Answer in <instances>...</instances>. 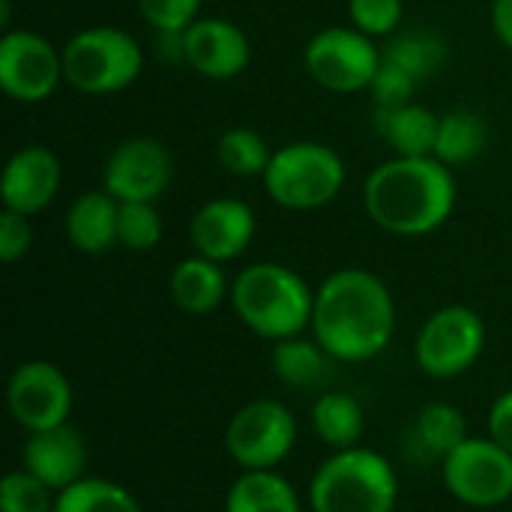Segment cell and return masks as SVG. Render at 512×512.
<instances>
[{
	"label": "cell",
	"instance_id": "8",
	"mask_svg": "<svg viewBox=\"0 0 512 512\" xmlns=\"http://www.w3.org/2000/svg\"><path fill=\"white\" fill-rule=\"evenodd\" d=\"M381 48L372 36L357 27H327L315 33L306 45L303 63L312 81L330 93H360L372 87L375 72L381 69Z\"/></svg>",
	"mask_w": 512,
	"mask_h": 512
},
{
	"label": "cell",
	"instance_id": "13",
	"mask_svg": "<svg viewBox=\"0 0 512 512\" xmlns=\"http://www.w3.org/2000/svg\"><path fill=\"white\" fill-rule=\"evenodd\" d=\"M6 405L12 420L27 432H45L63 426L72 414V384L48 360L21 363L6 387Z\"/></svg>",
	"mask_w": 512,
	"mask_h": 512
},
{
	"label": "cell",
	"instance_id": "25",
	"mask_svg": "<svg viewBox=\"0 0 512 512\" xmlns=\"http://www.w3.org/2000/svg\"><path fill=\"white\" fill-rule=\"evenodd\" d=\"M330 354L315 342L303 336H291L276 342L273 348V372L285 387L294 390H309L327 381L330 372Z\"/></svg>",
	"mask_w": 512,
	"mask_h": 512
},
{
	"label": "cell",
	"instance_id": "23",
	"mask_svg": "<svg viewBox=\"0 0 512 512\" xmlns=\"http://www.w3.org/2000/svg\"><path fill=\"white\" fill-rule=\"evenodd\" d=\"M486 141H489V129L477 111H468V108L447 111L441 114V123H438L435 159L444 162L447 168L468 165L486 150Z\"/></svg>",
	"mask_w": 512,
	"mask_h": 512
},
{
	"label": "cell",
	"instance_id": "16",
	"mask_svg": "<svg viewBox=\"0 0 512 512\" xmlns=\"http://www.w3.org/2000/svg\"><path fill=\"white\" fill-rule=\"evenodd\" d=\"M255 237V213L240 198H213L198 207L189 222V243L195 255L216 264L240 258Z\"/></svg>",
	"mask_w": 512,
	"mask_h": 512
},
{
	"label": "cell",
	"instance_id": "15",
	"mask_svg": "<svg viewBox=\"0 0 512 512\" xmlns=\"http://www.w3.org/2000/svg\"><path fill=\"white\" fill-rule=\"evenodd\" d=\"M60 159L42 144H24L15 150L3 168L0 198L3 210H15L21 216L42 213L60 192Z\"/></svg>",
	"mask_w": 512,
	"mask_h": 512
},
{
	"label": "cell",
	"instance_id": "17",
	"mask_svg": "<svg viewBox=\"0 0 512 512\" xmlns=\"http://www.w3.org/2000/svg\"><path fill=\"white\" fill-rule=\"evenodd\" d=\"M21 468L39 477L51 492H63L72 483L84 480L87 444L81 432H75L69 423L45 432H30L21 450Z\"/></svg>",
	"mask_w": 512,
	"mask_h": 512
},
{
	"label": "cell",
	"instance_id": "9",
	"mask_svg": "<svg viewBox=\"0 0 512 512\" xmlns=\"http://www.w3.org/2000/svg\"><path fill=\"white\" fill-rule=\"evenodd\" d=\"M294 441L297 420L288 405L276 399L243 405L225 429V450L243 471H273L288 459Z\"/></svg>",
	"mask_w": 512,
	"mask_h": 512
},
{
	"label": "cell",
	"instance_id": "31",
	"mask_svg": "<svg viewBox=\"0 0 512 512\" xmlns=\"http://www.w3.org/2000/svg\"><path fill=\"white\" fill-rule=\"evenodd\" d=\"M348 18L351 27L360 33L378 39V36H393L402 30L405 18V3L402 0H348Z\"/></svg>",
	"mask_w": 512,
	"mask_h": 512
},
{
	"label": "cell",
	"instance_id": "20",
	"mask_svg": "<svg viewBox=\"0 0 512 512\" xmlns=\"http://www.w3.org/2000/svg\"><path fill=\"white\" fill-rule=\"evenodd\" d=\"M438 123L441 117L417 102L396 105V108H375L378 135L390 144L396 156H408V159L435 156Z\"/></svg>",
	"mask_w": 512,
	"mask_h": 512
},
{
	"label": "cell",
	"instance_id": "24",
	"mask_svg": "<svg viewBox=\"0 0 512 512\" xmlns=\"http://www.w3.org/2000/svg\"><path fill=\"white\" fill-rule=\"evenodd\" d=\"M468 438V426H465V414L447 402H429L420 408L414 429H411V441L414 450L429 456V459H447L462 441Z\"/></svg>",
	"mask_w": 512,
	"mask_h": 512
},
{
	"label": "cell",
	"instance_id": "12",
	"mask_svg": "<svg viewBox=\"0 0 512 512\" xmlns=\"http://www.w3.org/2000/svg\"><path fill=\"white\" fill-rule=\"evenodd\" d=\"M174 177V159L168 147L156 138L138 135L120 141L102 168V189L123 201H150L156 204Z\"/></svg>",
	"mask_w": 512,
	"mask_h": 512
},
{
	"label": "cell",
	"instance_id": "29",
	"mask_svg": "<svg viewBox=\"0 0 512 512\" xmlns=\"http://www.w3.org/2000/svg\"><path fill=\"white\" fill-rule=\"evenodd\" d=\"M162 240V216L150 201H123L117 216V243L132 252H150Z\"/></svg>",
	"mask_w": 512,
	"mask_h": 512
},
{
	"label": "cell",
	"instance_id": "2",
	"mask_svg": "<svg viewBox=\"0 0 512 512\" xmlns=\"http://www.w3.org/2000/svg\"><path fill=\"white\" fill-rule=\"evenodd\" d=\"M456 198L453 168L435 156H393L363 186L369 219L393 237H426L438 231L453 216Z\"/></svg>",
	"mask_w": 512,
	"mask_h": 512
},
{
	"label": "cell",
	"instance_id": "4",
	"mask_svg": "<svg viewBox=\"0 0 512 512\" xmlns=\"http://www.w3.org/2000/svg\"><path fill=\"white\" fill-rule=\"evenodd\" d=\"M312 512H393L399 504V477L393 465L369 450H333L309 483Z\"/></svg>",
	"mask_w": 512,
	"mask_h": 512
},
{
	"label": "cell",
	"instance_id": "7",
	"mask_svg": "<svg viewBox=\"0 0 512 512\" xmlns=\"http://www.w3.org/2000/svg\"><path fill=\"white\" fill-rule=\"evenodd\" d=\"M486 348V324L468 306H444L432 312L414 342L420 372L447 381L465 375Z\"/></svg>",
	"mask_w": 512,
	"mask_h": 512
},
{
	"label": "cell",
	"instance_id": "34",
	"mask_svg": "<svg viewBox=\"0 0 512 512\" xmlns=\"http://www.w3.org/2000/svg\"><path fill=\"white\" fill-rule=\"evenodd\" d=\"M30 216H21L15 210H3L0 213V261L3 264H15L18 258H24L33 246V228L27 222Z\"/></svg>",
	"mask_w": 512,
	"mask_h": 512
},
{
	"label": "cell",
	"instance_id": "3",
	"mask_svg": "<svg viewBox=\"0 0 512 512\" xmlns=\"http://www.w3.org/2000/svg\"><path fill=\"white\" fill-rule=\"evenodd\" d=\"M228 300L237 318L255 336L270 342L303 336V330L312 327L315 291L297 270L279 261L243 267L240 276L231 282Z\"/></svg>",
	"mask_w": 512,
	"mask_h": 512
},
{
	"label": "cell",
	"instance_id": "1",
	"mask_svg": "<svg viewBox=\"0 0 512 512\" xmlns=\"http://www.w3.org/2000/svg\"><path fill=\"white\" fill-rule=\"evenodd\" d=\"M396 333V303L384 279L369 270H336L315 291L312 339L339 363L384 354Z\"/></svg>",
	"mask_w": 512,
	"mask_h": 512
},
{
	"label": "cell",
	"instance_id": "19",
	"mask_svg": "<svg viewBox=\"0 0 512 512\" xmlns=\"http://www.w3.org/2000/svg\"><path fill=\"white\" fill-rule=\"evenodd\" d=\"M168 291L174 306L186 315H210L225 303V297H231V285L222 273V264L204 255L183 258L171 270Z\"/></svg>",
	"mask_w": 512,
	"mask_h": 512
},
{
	"label": "cell",
	"instance_id": "35",
	"mask_svg": "<svg viewBox=\"0 0 512 512\" xmlns=\"http://www.w3.org/2000/svg\"><path fill=\"white\" fill-rule=\"evenodd\" d=\"M489 438L512 453V390L501 393L489 411Z\"/></svg>",
	"mask_w": 512,
	"mask_h": 512
},
{
	"label": "cell",
	"instance_id": "32",
	"mask_svg": "<svg viewBox=\"0 0 512 512\" xmlns=\"http://www.w3.org/2000/svg\"><path fill=\"white\" fill-rule=\"evenodd\" d=\"M417 84H420V81L411 78L405 69H399V66L381 60V69L375 72L369 93H372V99H375V108H396V105H408V102H411Z\"/></svg>",
	"mask_w": 512,
	"mask_h": 512
},
{
	"label": "cell",
	"instance_id": "14",
	"mask_svg": "<svg viewBox=\"0 0 512 512\" xmlns=\"http://www.w3.org/2000/svg\"><path fill=\"white\" fill-rule=\"evenodd\" d=\"M183 60L210 81H231L249 66L252 45L228 18H195L183 33Z\"/></svg>",
	"mask_w": 512,
	"mask_h": 512
},
{
	"label": "cell",
	"instance_id": "36",
	"mask_svg": "<svg viewBox=\"0 0 512 512\" xmlns=\"http://www.w3.org/2000/svg\"><path fill=\"white\" fill-rule=\"evenodd\" d=\"M492 30L512 51V0H492Z\"/></svg>",
	"mask_w": 512,
	"mask_h": 512
},
{
	"label": "cell",
	"instance_id": "30",
	"mask_svg": "<svg viewBox=\"0 0 512 512\" xmlns=\"http://www.w3.org/2000/svg\"><path fill=\"white\" fill-rule=\"evenodd\" d=\"M57 495L30 471H9L0 483V512H54Z\"/></svg>",
	"mask_w": 512,
	"mask_h": 512
},
{
	"label": "cell",
	"instance_id": "26",
	"mask_svg": "<svg viewBox=\"0 0 512 512\" xmlns=\"http://www.w3.org/2000/svg\"><path fill=\"white\" fill-rule=\"evenodd\" d=\"M312 429L330 450L357 447L366 429L363 408L348 393H324L312 405Z\"/></svg>",
	"mask_w": 512,
	"mask_h": 512
},
{
	"label": "cell",
	"instance_id": "21",
	"mask_svg": "<svg viewBox=\"0 0 512 512\" xmlns=\"http://www.w3.org/2000/svg\"><path fill=\"white\" fill-rule=\"evenodd\" d=\"M225 512H303V507L282 474L243 471L225 495Z\"/></svg>",
	"mask_w": 512,
	"mask_h": 512
},
{
	"label": "cell",
	"instance_id": "27",
	"mask_svg": "<svg viewBox=\"0 0 512 512\" xmlns=\"http://www.w3.org/2000/svg\"><path fill=\"white\" fill-rule=\"evenodd\" d=\"M54 512H144L138 498L111 480L102 477H84L72 483L69 489L57 492Z\"/></svg>",
	"mask_w": 512,
	"mask_h": 512
},
{
	"label": "cell",
	"instance_id": "33",
	"mask_svg": "<svg viewBox=\"0 0 512 512\" xmlns=\"http://www.w3.org/2000/svg\"><path fill=\"white\" fill-rule=\"evenodd\" d=\"M198 9L201 0H138V12L153 30H186Z\"/></svg>",
	"mask_w": 512,
	"mask_h": 512
},
{
	"label": "cell",
	"instance_id": "22",
	"mask_svg": "<svg viewBox=\"0 0 512 512\" xmlns=\"http://www.w3.org/2000/svg\"><path fill=\"white\" fill-rule=\"evenodd\" d=\"M384 60L405 69L411 78L423 81L435 75L447 60V42L441 33L426 27H405L387 36V45L381 48Z\"/></svg>",
	"mask_w": 512,
	"mask_h": 512
},
{
	"label": "cell",
	"instance_id": "5",
	"mask_svg": "<svg viewBox=\"0 0 512 512\" xmlns=\"http://www.w3.org/2000/svg\"><path fill=\"white\" fill-rule=\"evenodd\" d=\"M63 81L87 96H111L135 84L144 66L141 45L120 27L78 30L63 48Z\"/></svg>",
	"mask_w": 512,
	"mask_h": 512
},
{
	"label": "cell",
	"instance_id": "10",
	"mask_svg": "<svg viewBox=\"0 0 512 512\" xmlns=\"http://www.w3.org/2000/svg\"><path fill=\"white\" fill-rule=\"evenodd\" d=\"M447 492L468 507H498L512 498V453L492 438H465L444 462Z\"/></svg>",
	"mask_w": 512,
	"mask_h": 512
},
{
	"label": "cell",
	"instance_id": "6",
	"mask_svg": "<svg viewBox=\"0 0 512 512\" xmlns=\"http://www.w3.org/2000/svg\"><path fill=\"white\" fill-rule=\"evenodd\" d=\"M342 156L321 141H294L273 150L264 171L267 195L285 210H318L339 198L345 186Z\"/></svg>",
	"mask_w": 512,
	"mask_h": 512
},
{
	"label": "cell",
	"instance_id": "28",
	"mask_svg": "<svg viewBox=\"0 0 512 512\" xmlns=\"http://www.w3.org/2000/svg\"><path fill=\"white\" fill-rule=\"evenodd\" d=\"M216 156H219L222 168L234 177H264V171L273 159V150L267 147L264 135H258L255 129L234 126L219 138Z\"/></svg>",
	"mask_w": 512,
	"mask_h": 512
},
{
	"label": "cell",
	"instance_id": "18",
	"mask_svg": "<svg viewBox=\"0 0 512 512\" xmlns=\"http://www.w3.org/2000/svg\"><path fill=\"white\" fill-rule=\"evenodd\" d=\"M117 216L120 201L114 195H108L105 189L84 192L66 210V240L84 255H102L111 246H117Z\"/></svg>",
	"mask_w": 512,
	"mask_h": 512
},
{
	"label": "cell",
	"instance_id": "11",
	"mask_svg": "<svg viewBox=\"0 0 512 512\" xmlns=\"http://www.w3.org/2000/svg\"><path fill=\"white\" fill-rule=\"evenodd\" d=\"M63 81V51L33 30H6L0 39V87L9 99L39 105Z\"/></svg>",
	"mask_w": 512,
	"mask_h": 512
}]
</instances>
